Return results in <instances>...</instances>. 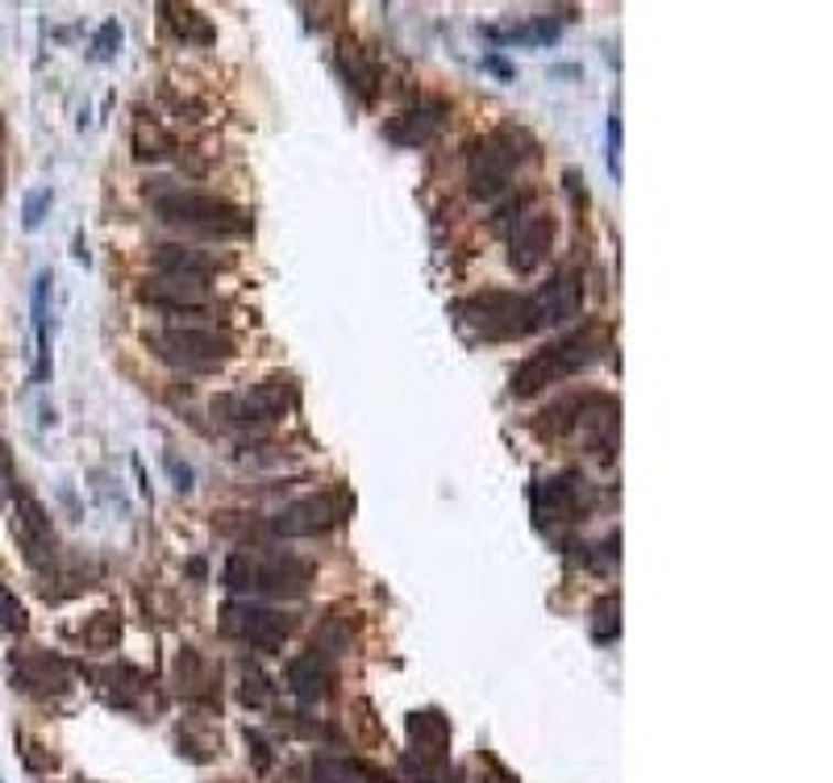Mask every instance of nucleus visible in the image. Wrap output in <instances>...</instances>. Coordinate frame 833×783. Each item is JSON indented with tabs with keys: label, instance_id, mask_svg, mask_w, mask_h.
Here are the masks:
<instances>
[{
	"label": "nucleus",
	"instance_id": "nucleus-2",
	"mask_svg": "<svg viewBox=\"0 0 833 783\" xmlns=\"http://www.w3.org/2000/svg\"><path fill=\"white\" fill-rule=\"evenodd\" d=\"M313 583V562L292 550H234L226 559V588L238 597H275L296 600Z\"/></svg>",
	"mask_w": 833,
	"mask_h": 783
},
{
	"label": "nucleus",
	"instance_id": "nucleus-22",
	"mask_svg": "<svg viewBox=\"0 0 833 783\" xmlns=\"http://www.w3.org/2000/svg\"><path fill=\"white\" fill-rule=\"evenodd\" d=\"M175 150H180L175 138H171L154 117L138 112V121H133V159H138V163H163Z\"/></svg>",
	"mask_w": 833,
	"mask_h": 783
},
{
	"label": "nucleus",
	"instance_id": "nucleus-4",
	"mask_svg": "<svg viewBox=\"0 0 833 783\" xmlns=\"http://www.w3.org/2000/svg\"><path fill=\"white\" fill-rule=\"evenodd\" d=\"M617 429H621V405L605 392H587V396H567L547 412L533 417V433L542 438H580L587 447H596L605 459H613L617 447Z\"/></svg>",
	"mask_w": 833,
	"mask_h": 783
},
{
	"label": "nucleus",
	"instance_id": "nucleus-17",
	"mask_svg": "<svg viewBox=\"0 0 833 783\" xmlns=\"http://www.w3.org/2000/svg\"><path fill=\"white\" fill-rule=\"evenodd\" d=\"M151 262H154V271H163V276H196V280H208V276L226 271L234 259H229V255L201 250V246L159 243V246H151Z\"/></svg>",
	"mask_w": 833,
	"mask_h": 783
},
{
	"label": "nucleus",
	"instance_id": "nucleus-39",
	"mask_svg": "<svg viewBox=\"0 0 833 783\" xmlns=\"http://www.w3.org/2000/svg\"><path fill=\"white\" fill-rule=\"evenodd\" d=\"M484 67H488V72H496L500 79H509V75H512L509 63H505V58H496V55H484Z\"/></svg>",
	"mask_w": 833,
	"mask_h": 783
},
{
	"label": "nucleus",
	"instance_id": "nucleus-3",
	"mask_svg": "<svg viewBox=\"0 0 833 783\" xmlns=\"http://www.w3.org/2000/svg\"><path fill=\"white\" fill-rule=\"evenodd\" d=\"M601 351H608L605 325H587V330L554 337L550 346H542L538 355H530L512 372L509 392L517 400H530V396H538V392L550 388V384H563L571 375L587 372V367L601 358Z\"/></svg>",
	"mask_w": 833,
	"mask_h": 783
},
{
	"label": "nucleus",
	"instance_id": "nucleus-9",
	"mask_svg": "<svg viewBox=\"0 0 833 783\" xmlns=\"http://www.w3.org/2000/svg\"><path fill=\"white\" fill-rule=\"evenodd\" d=\"M221 630L255 646V651L275 654L288 642V634L296 630V616L284 613V609H271L263 600H229L221 609Z\"/></svg>",
	"mask_w": 833,
	"mask_h": 783
},
{
	"label": "nucleus",
	"instance_id": "nucleus-20",
	"mask_svg": "<svg viewBox=\"0 0 833 783\" xmlns=\"http://www.w3.org/2000/svg\"><path fill=\"white\" fill-rule=\"evenodd\" d=\"M442 117H446V100H416L413 109L388 117L383 138L397 142V147H421V142L442 126Z\"/></svg>",
	"mask_w": 833,
	"mask_h": 783
},
{
	"label": "nucleus",
	"instance_id": "nucleus-29",
	"mask_svg": "<svg viewBox=\"0 0 833 783\" xmlns=\"http://www.w3.org/2000/svg\"><path fill=\"white\" fill-rule=\"evenodd\" d=\"M238 696H242L247 709H267V705H271V679H267L255 663H247V667H242V688H238Z\"/></svg>",
	"mask_w": 833,
	"mask_h": 783
},
{
	"label": "nucleus",
	"instance_id": "nucleus-37",
	"mask_svg": "<svg viewBox=\"0 0 833 783\" xmlns=\"http://www.w3.org/2000/svg\"><path fill=\"white\" fill-rule=\"evenodd\" d=\"M13 484H18V471H13V450H9V442L0 438V492H9Z\"/></svg>",
	"mask_w": 833,
	"mask_h": 783
},
{
	"label": "nucleus",
	"instance_id": "nucleus-33",
	"mask_svg": "<svg viewBox=\"0 0 833 783\" xmlns=\"http://www.w3.org/2000/svg\"><path fill=\"white\" fill-rule=\"evenodd\" d=\"M18 754H21V763H25V771H34V775H42V771H55V754L42 747V742H34V738H25L21 733L18 738Z\"/></svg>",
	"mask_w": 833,
	"mask_h": 783
},
{
	"label": "nucleus",
	"instance_id": "nucleus-23",
	"mask_svg": "<svg viewBox=\"0 0 833 783\" xmlns=\"http://www.w3.org/2000/svg\"><path fill=\"white\" fill-rule=\"evenodd\" d=\"M51 271H39L34 276V297H30V309H34V337H39V363H34V379L46 384L51 379V334H46V297H51Z\"/></svg>",
	"mask_w": 833,
	"mask_h": 783
},
{
	"label": "nucleus",
	"instance_id": "nucleus-19",
	"mask_svg": "<svg viewBox=\"0 0 833 783\" xmlns=\"http://www.w3.org/2000/svg\"><path fill=\"white\" fill-rule=\"evenodd\" d=\"M334 58H338V72H342V79H346V88L359 96L363 105H376L379 63L371 58V51H367L363 42H355V37H342L338 51H334Z\"/></svg>",
	"mask_w": 833,
	"mask_h": 783
},
{
	"label": "nucleus",
	"instance_id": "nucleus-18",
	"mask_svg": "<svg viewBox=\"0 0 833 783\" xmlns=\"http://www.w3.org/2000/svg\"><path fill=\"white\" fill-rule=\"evenodd\" d=\"M334 679H338L334 658H325V654H317V651L296 654V658L288 663V688H292V696L304 700V705L325 700V696L334 691Z\"/></svg>",
	"mask_w": 833,
	"mask_h": 783
},
{
	"label": "nucleus",
	"instance_id": "nucleus-27",
	"mask_svg": "<svg viewBox=\"0 0 833 783\" xmlns=\"http://www.w3.org/2000/svg\"><path fill=\"white\" fill-rule=\"evenodd\" d=\"M621 634V597H601L596 600V609H592V637L605 646V642H613V637Z\"/></svg>",
	"mask_w": 833,
	"mask_h": 783
},
{
	"label": "nucleus",
	"instance_id": "nucleus-24",
	"mask_svg": "<svg viewBox=\"0 0 833 783\" xmlns=\"http://www.w3.org/2000/svg\"><path fill=\"white\" fill-rule=\"evenodd\" d=\"M159 13H167L171 34L184 37V42H196V46H213V42H217L213 21H208L196 4H159Z\"/></svg>",
	"mask_w": 833,
	"mask_h": 783
},
{
	"label": "nucleus",
	"instance_id": "nucleus-40",
	"mask_svg": "<svg viewBox=\"0 0 833 783\" xmlns=\"http://www.w3.org/2000/svg\"><path fill=\"white\" fill-rule=\"evenodd\" d=\"M76 259H79V262H88V243H84V234L76 238Z\"/></svg>",
	"mask_w": 833,
	"mask_h": 783
},
{
	"label": "nucleus",
	"instance_id": "nucleus-7",
	"mask_svg": "<svg viewBox=\"0 0 833 783\" xmlns=\"http://www.w3.org/2000/svg\"><path fill=\"white\" fill-rule=\"evenodd\" d=\"M455 313L467 330H475V334L488 337V342H509V337L538 334L533 297H521V292L488 288V292H475V297L458 300Z\"/></svg>",
	"mask_w": 833,
	"mask_h": 783
},
{
	"label": "nucleus",
	"instance_id": "nucleus-8",
	"mask_svg": "<svg viewBox=\"0 0 833 783\" xmlns=\"http://www.w3.org/2000/svg\"><path fill=\"white\" fill-rule=\"evenodd\" d=\"M292 405V379L288 375H267L255 388L247 392H226L213 400V417L226 421V426H271L280 421L284 409Z\"/></svg>",
	"mask_w": 833,
	"mask_h": 783
},
{
	"label": "nucleus",
	"instance_id": "nucleus-13",
	"mask_svg": "<svg viewBox=\"0 0 833 783\" xmlns=\"http://www.w3.org/2000/svg\"><path fill=\"white\" fill-rule=\"evenodd\" d=\"M138 300L142 304H154L163 313H201L213 292H208V280H196V276H154V280L138 283Z\"/></svg>",
	"mask_w": 833,
	"mask_h": 783
},
{
	"label": "nucleus",
	"instance_id": "nucleus-26",
	"mask_svg": "<svg viewBox=\"0 0 833 783\" xmlns=\"http://www.w3.org/2000/svg\"><path fill=\"white\" fill-rule=\"evenodd\" d=\"M117 637H121V616L117 613H96L84 630H79V642L88 651H113Z\"/></svg>",
	"mask_w": 833,
	"mask_h": 783
},
{
	"label": "nucleus",
	"instance_id": "nucleus-34",
	"mask_svg": "<svg viewBox=\"0 0 833 783\" xmlns=\"http://www.w3.org/2000/svg\"><path fill=\"white\" fill-rule=\"evenodd\" d=\"M51 201H55V192H51V187L30 192V196H25V205H21V225H25V229H39V225L46 222V208H51Z\"/></svg>",
	"mask_w": 833,
	"mask_h": 783
},
{
	"label": "nucleus",
	"instance_id": "nucleus-30",
	"mask_svg": "<svg viewBox=\"0 0 833 783\" xmlns=\"http://www.w3.org/2000/svg\"><path fill=\"white\" fill-rule=\"evenodd\" d=\"M346 642H350V630L342 625V616H325L317 637H313V651L325 654V658H334V654L346 651Z\"/></svg>",
	"mask_w": 833,
	"mask_h": 783
},
{
	"label": "nucleus",
	"instance_id": "nucleus-35",
	"mask_svg": "<svg viewBox=\"0 0 833 783\" xmlns=\"http://www.w3.org/2000/svg\"><path fill=\"white\" fill-rule=\"evenodd\" d=\"M247 747H250V754H255V766H259V771H271V763H275V759H271V747L263 742V733L247 729Z\"/></svg>",
	"mask_w": 833,
	"mask_h": 783
},
{
	"label": "nucleus",
	"instance_id": "nucleus-28",
	"mask_svg": "<svg viewBox=\"0 0 833 783\" xmlns=\"http://www.w3.org/2000/svg\"><path fill=\"white\" fill-rule=\"evenodd\" d=\"M309 780L313 783H359V763L355 759H313L309 766Z\"/></svg>",
	"mask_w": 833,
	"mask_h": 783
},
{
	"label": "nucleus",
	"instance_id": "nucleus-41",
	"mask_svg": "<svg viewBox=\"0 0 833 783\" xmlns=\"http://www.w3.org/2000/svg\"><path fill=\"white\" fill-rule=\"evenodd\" d=\"M0 192H4V159H0Z\"/></svg>",
	"mask_w": 833,
	"mask_h": 783
},
{
	"label": "nucleus",
	"instance_id": "nucleus-31",
	"mask_svg": "<svg viewBox=\"0 0 833 783\" xmlns=\"http://www.w3.org/2000/svg\"><path fill=\"white\" fill-rule=\"evenodd\" d=\"M0 630H9V634H25V630H30L25 604H21L18 592H9L4 583H0Z\"/></svg>",
	"mask_w": 833,
	"mask_h": 783
},
{
	"label": "nucleus",
	"instance_id": "nucleus-10",
	"mask_svg": "<svg viewBox=\"0 0 833 783\" xmlns=\"http://www.w3.org/2000/svg\"><path fill=\"white\" fill-rule=\"evenodd\" d=\"M350 508H355V501H350L342 487H334V492H313V496H301V501L284 504V508L267 522V529H271L275 538H313V534H329L334 525L346 522Z\"/></svg>",
	"mask_w": 833,
	"mask_h": 783
},
{
	"label": "nucleus",
	"instance_id": "nucleus-25",
	"mask_svg": "<svg viewBox=\"0 0 833 783\" xmlns=\"http://www.w3.org/2000/svg\"><path fill=\"white\" fill-rule=\"evenodd\" d=\"M100 688L109 691V700H113V705L133 709V705H138V696L147 691V675L138 672V667H130V663H117V667H105V672H100Z\"/></svg>",
	"mask_w": 833,
	"mask_h": 783
},
{
	"label": "nucleus",
	"instance_id": "nucleus-15",
	"mask_svg": "<svg viewBox=\"0 0 833 783\" xmlns=\"http://www.w3.org/2000/svg\"><path fill=\"white\" fill-rule=\"evenodd\" d=\"M554 217L550 213H530L526 222L512 229L509 238V267L517 276H530L542 262L550 259V246H554Z\"/></svg>",
	"mask_w": 833,
	"mask_h": 783
},
{
	"label": "nucleus",
	"instance_id": "nucleus-36",
	"mask_svg": "<svg viewBox=\"0 0 833 783\" xmlns=\"http://www.w3.org/2000/svg\"><path fill=\"white\" fill-rule=\"evenodd\" d=\"M617 154H621V112L608 117V168L617 175Z\"/></svg>",
	"mask_w": 833,
	"mask_h": 783
},
{
	"label": "nucleus",
	"instance_id": "nucleus-16",
	"mask_svg": "<svg viewBox=\"0 0 833 783\" xmlns=\"http://www.w3.org/2000/svg\"><path fill=\"white\" fill-rule=\"evenodd\" d=\"M584 309V276L580 271H559L554 280L533 297V313H538V330L547 325H563V321L580 318Z\"/></svg>",
	"mask_w": 833,
	"mask_h": 783
},
{
	"label": "nucleus",
	"instance_id": "nucleus-5",
	"mask_svg": "<svg viewBox=\"0 0 833 783\" xmlns=\"http://www.w3.org/2000/svg\"><path fill=\"white\" fill-rule=\"evenodd\" d=\"M533 154V142L526 130H493L475 138L467 147V187L475 201H496L500 192H509L517 168Z\"/></svg>",
	"mask_w": 833,
	"mask_h": 783
},
{
	"label": "nucleus",
	"instance_id": "nucleus-12",
	"mask_svg": "<svg viewBox=\"0 0 833 783\" xmlns=\"http://www.w3.org/2000/svg\"><path fill=\"white\" fill-rule=\"evenodd\" d=\"M587 480L580 471H559L533 487V517L542 525H571L584 517Z\"/></svg>",
	"mask_w": 833,
	"mask_h": 783
},
{
	"label": "nucleus",
	"instance_id": "nucleus-21",
	"mask_svg": "<svg viewBox=\"0 0 833 783\" xmlns=\"http://www.w3.org/2000/svg\"><path fill=\"white\" fill-rule=\"evenodd\" d=\"M175 688H180V696H184V700H201V705H213V700H221V688H217V672H213V663H208V658L196 651V646H184V651H180V658H175Z\"/></svg>",
	"mask_w": 833,
	"mask_h": 783
},
{
	"label": "nucleus",
	"instance_id": "nucleus-14",
	"mask_svg": "<svg viewBox=\"0 0 833 783\" xmlns=\"http://www.w3.org/2000/svg\"><path fill=\"white\" fill-rule=\"evenodd\" d=\"M13 679L21 691H34V696H63L72 688V672L67 663L51 651H18L13 654Z\"/></svg>",
	"mask_w": 833,
	"mask_h": 783
},
{
	"label": "nucleus",
	"instance_id": "nucleus-32",
	"mask_svg": "<svg viewBox=\"0 0 833 783\" xmlns=\"http://www.w3.org/2000/svg\"><path fill=\"white\" fill-rule=\"evenodd\" d=\"M117 51H121V25H117V18H109L93 34V42H88V55H93L96 63H109Z\"/></svg>",
	"mask_w": 833,
	"mask_h": 783
},
{
	"label": "nucleus",
	"instance_id": "nucleus-11",
	"mask_svg": "<svg viewBox=\"0 0 833 783\" xmlns=\"http://www.w3.org/2000/svg\"><path fill=\"white\" fill-rule=\"evenodd\" d=\"M9 501H13V538H18V546L25 550V562L30 567H55L58 559V541H55V525H51V513H46V504L30 492V487L13 484L9 492H4Z\"/></svg>",
	"mask_w": 833,
	"mask_h": 783
},
{
	"label": "nucleus",
	"instance_id": "nucleus-6",
	"mask_svg": "<svg viewBox=\"0 0 833 783\" xmlns=\"http://www.w3.org/2000/svg\"><path fill=\"white\" fill-rule=\"evenodd\" d=\"M147 351L180 372H213L238 355V342L217 325H167L147 334Z\"/></svg>",
	"mask_w": 833,
	"mask_h": 783
},
{
	"label": "nucleus",
	"instance_id": "nucleus-1",
	"mask_svg": "<svg viewBox=\"0 0 833 783\" xmlns=\"http://www.w3.org/2000/svg\"><path fill=\"white\" fill-rule=\"evenodd\" d=\"M147 196H151V208L159 213V222L175 225V229H188V234H201V238H221V243L250 234L247 208L217 196V192H205V187L151 180Z\"/></svg>",
	"mask_w": 833,
	"mask_h": 783
},
{
	"label": "nucleus",
	"instance_id": "nucleus-38",
	"mask_svg": "<svg viewBox=\"0 0 833 783\" xmlns=\"http://www.w3.org/2000/svg\"><path fill=\"white\" fill-rule=\"evenodd\" d=\"M167 466H171V475L180 480L175 487H180V492H192V466H180V459H175V454H167Z\"/></svg>",
	"mask_w": 833,
	"mask_h": 783
}]
</instances>
